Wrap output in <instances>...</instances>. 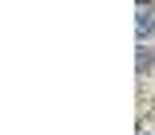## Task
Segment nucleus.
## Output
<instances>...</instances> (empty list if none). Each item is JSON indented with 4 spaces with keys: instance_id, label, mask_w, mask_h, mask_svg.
I'll return each instance as SVG.
<instances>
[{
    "instance_id": "obj_1",
    "label": "nucleus",
    "mask_w": 155,
    "mask_h": 135,
    "mask_svg": "<svg viewBox=\"0 0 155 135\" xmlns=\"http://www.w3.org/2000/svg\"><path fill=\"white\" fill-rule=\"evenodd\" d=\"M139 21H135V29H139V45H147V37H151V29H155V8L151 4H139Z\"/></svg>"
},
{
    "instance_id": "obj_2",
    "label": "nucleus",
    "mask_w": 155,
    "mask_h": 135,
    "mask_svg": "<svg viewBox=\"0 0 155 135\" xmlns=\"http://www.w3.org/2000/svg\"><path fill=\"white\" fill-rule=\"evenodd\" d=\"M139 74H151V49L139 45Z\"/></svg>"
}]
</instances>
